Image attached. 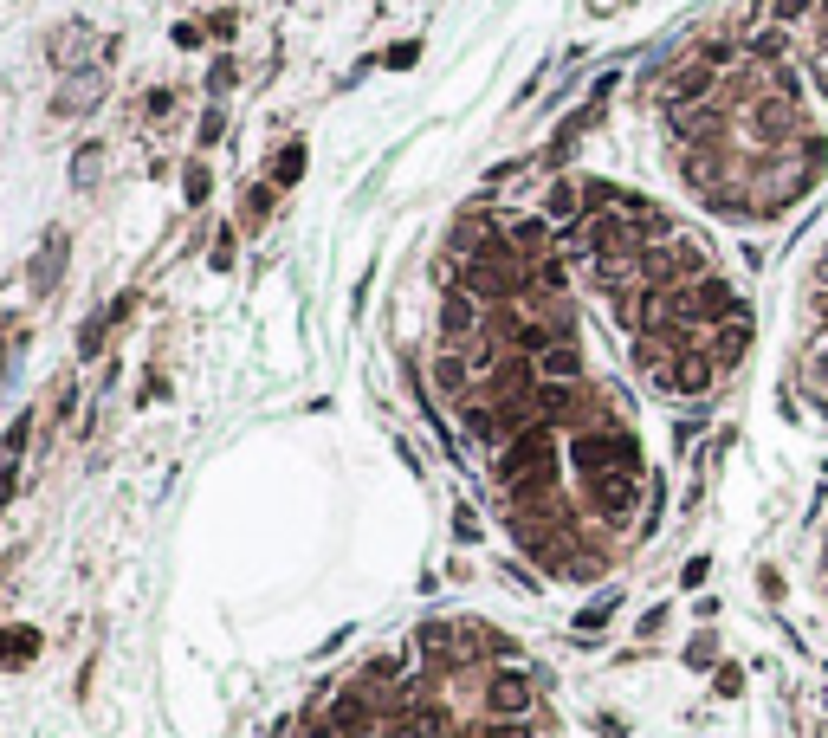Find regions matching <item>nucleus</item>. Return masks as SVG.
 Masks as SVG:
<instances>
[{
	"mask_svg": "<svg viewBox=\"0 0 828 738\" xmlns=\"http://www.w3.org/2000/svg\"><path fill=\"white\" fill-rule=\"evenodd\" d=\"M434 402L505 551L557 590L615 577L660 525L647 395L602 344L544 208L473 201L427 311Z\"/></svg>",
	"mask_w": 828,
	"mask_h": 738,
	"instance_id": "obj_1",
	"label": "nucleus"
},
{
	"mask_svg": "<svg viewBox=\"0 0 828 738\" xmlns=\"http://www.w3.org/2000/svg\"><path fill=\"white\" fill-rule=\"evenodd\" d=\"M602 344L641 395L712 408L757 357V298L725 234L615 175H563L544 201Z\"/></svg>",
	"mask_w": 828,
	"mask_h": 738,
	"instance_id": "obj_2",
	"label": "nucleus"
},
{
	"mask_svg": "<svg viewBox=\"0 0 828 738\" xmlns=\"http://www.w3.org/2000/svg\"><path fill=\"white\" fill-rule=\"evenodd\" d=\"M673 201L719 234H777L828 188V111L783 26H712L641 78Z\"/></svg>",
	"mask_w": 828,
	"mask_h": 738,
	"instance_id": "obj_3",
	"label": "nucleus"
},
{
	"mask_svg": "<svg viewBox=\"0 0 828 738\" xmlns=\"http://www.w3.org/2000/svg\"><path fill=\"white\" fill-rule=\"evenodd\" d=\"M292 738H563L550 667L505 622L440 609L356 661Z\"/></svg>",
	"mask_w": 828,
	"mask_h": 738,
	"instance_id": "obj_4",
	"label": "nucleus"
},
{
	"mask_svg": "<svg viewBox=\"0 0 828 738\" xmlns=\"http://www.w3.org/2000/svg\"><path fill=\"white\" fill-rule=\"evenodd\" d=\"M777 357H783V382L816 415H828V221L809 234V246L790 266V279H783Z\"/></svg>",
	"mask_w": 828,
	"mask_h": 738,
	"instance_id": "obj_5",
	"label": "nucleus"
},
{
	"mask_svg": "<svg viewBox=\"0 0 828 738\" xmlns=\"http://www.w3.org/2000/svg\"><path fill=\"white\" fill-rule=\"evenodd\" d=\"M777 20L796 26V59H803L809 85H816V98L828 111V0H783Z\"/></svg>",
	"mask_w": 828,
	"mask_h": 738,
	"instance_id": "obj_6",
	"label": "nucleus"
},
{
	"mask_svg": "<svg viewBox=\"0 0 828 738\" xmlns=\"http://www.w3.org/2000/svg\"><path fill=\"white\" fill-rule=\"evenodd\" d=\"M809 583H816V603L828 609V512L816 525V544H809Z\"/></svg>",
	"mask_w": 828,
	"mask_h": 738,
	"instance_id": "obj_7",
	"label": "nucleus"
},
{
	"mask_svg": "<svg viewBox=\"0 0 828 738\" xmlns=\"http://www.w3.org/2000/svg\"><path fill=\"white\" fill-rule=\"evenodd\" d=\"M33 648H39V635H33V628H0V667L33 661Z\"/></svg>",
	"mask_w": 828,
	"mask_h": 738,
	"instance_id": "obj_8",
	"label": "nucleus"
},
{
	"mask_svg": "<svg viewBox=\"0 0 828 738\" xmlns=\"http://www.w3.org/2000/svg\"><path fill=\"white\" fill-rule=\"evenodd\" d=\"M59 259H65V234H52V240H46V259H39V279H33L39 292H46V285L59 279Z\"/></svg>",
	"mask_w": 828,
	"mask_h": 738,
	"instance_id": "obj_9",
	"label": "nucleus"
}]
</instances>
